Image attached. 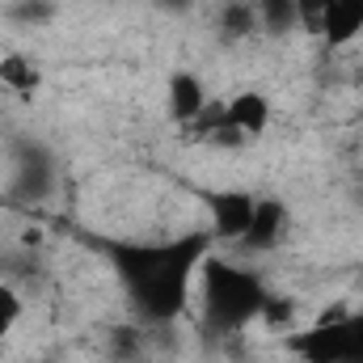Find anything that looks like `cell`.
Segmentation results:
<instances>
[{"label":"cell","instance_id":"cell-15","mask_svg":"<svg viewBox=\"0 0 363 363\" xmlns=\"http://www.w3.org/2000/svg\"><path fill=\"white\" fill-rule=\"evenodd\" d=\"M26 363H68V359H60V355H34V359H26Z\"/></svg>","mask_w":363,"mask_h":363},{"label":"cell","instance_id":"cell-14","mask_svg":"<svg viewBox=\"0 0 363 363\" xmlns=\"http://www.w3.org/2000/svg\"><path fill=\"white\" fill-rule=\"evenodd\" d=\"M157 4H161L165 13H190V4H194V0H157Z\"/></svg>","mask_w":363,"mask_h":363},{"label":"cell","instance_id":"cell-3","mask_svg":"<svg viewBox=\"0 0 363 363\" xmlns=\"http://www.w3.org/2000/svg\"><path fill=\"white\" fill-rule=\"evenodd\" d=\"M283 351L296 363H363V308H325L321 317L283 334Z\"/></svg>","mask_w":363,"mask_h":363},{"label":"cell","instance_id":"cell-12","mask_svg":"<svg viewBox=\"0 0 363 363\" xmlns=\"http://www.w3.org/2000/svg\"><path fill=\"white\" fill-rule=\"evenodd\" d=\"M21 317H26V291L0 279V342L13 338V330L21 325Z\"/></svg>","mask_w":363,"mask_h":363},{"label":"cell","instance_id":"cell-4","mask_svg":"<svg viewBox=\"0 0 363 363\" xmlns=\"http://www.w3.org/2000/svg\"><path fill=\"white\" fill-rule=\"evenodd\" d=\"M254 207H258V194L241 190V186H220V190H207V233L216 237V245H237L254 220Z\"/></svg>","mask_w":363,"mask_h":363},{"label":"cell","instance_id":"cell-6","mask_svg":"<svg viewBox=\"0 0 363 363\" xmlns=\"http://www.w3.org/2000/svg\"><path fill=\"white\" fill-rule=\"evenodd\" d=\"M224 118H228V127L250 144V140H262L267 131H271V123H274V101H271V93H262V89H237V93H228L224 97Z\"/></svg>","mask_w":363,"mask_h":363},{"label":"cell","instance_id":"cell-2","mask_svg":"<svg viewBox=\"0 0 363 363\" xmlns=\"http://www.w3.org/2000/svg\"><path fill=\"white\" fill-rule=\"evenodd\" d=\"M194 291H199L203 325L224 338L245 334L262 317V304L271 296L262 271L237 254H207L199 267V279H194Z\"/></svg>","mask_w":363,"mask_h":363},{"label":"cell","instance_id":"cell-11","mask_svg":"<svg viewBox=\"0 0 363 363\" xmlns=\"http://www.w3.org/2000/svg\"><path fill=\"white\" fill-rule=\"evenodd\" d=\"M262 38H287L296 34V0H254Z\"/></svg>","mask_w":363,"mask_h":363},{"label":"cell","instance_id":"cell-8","mask_svg":"<svg viewBox=\"0 0 363 363\" xmlns=\"http://www.w3.org/2000/svg\"><path fill=\"white\" fill-rule=\"evenodd\" d=\"M363 38V0H325V26H321V47L342 51Z\"/></svg>","mask_w":363,"mask_h":363},{"label":"cell","instance_id":"cell-1","mask_svg":"<svg viewBox=\"0 0 363 363\" xmlns=\"http://www.w3.org/2000/svg\"><path fill=\"white\" fill-rule=\"evenodd\" d=\"M211 245L216 237L203 228V233H186L165 245H114L110 250L123 296L140 313L144 325H169L186 313L199 267L211 254Z\"/></svg>","mask_w":363,"mask_h":363},{"label":"cell","instance_id":"cell-5","mask_svg":"<svg viewBox=\"0 0 363 363\" xmlns=\"http://www.w3.org/2000/svg\"><path fill=\"white\" fill-rule=\"evenodd\" d=\"M287 224H291V211H287V203H283V199H274V194H258L254 220H250L245 237L233 245V254H237V258H245V262H258V258H267V254H274V250L283 245V237H287Z\"/></svg>","mask_w":363,"mask_h":363},{"label":"cell","instance_id":"cell-13","mask_svg":"<svg viewBox=\"0 0 363 363\" xmlns=\"http://www.w3.org/2000/svg\"><path fill=\"white\" fill-rule=\"evenodd\" d=\"M321 26H325V0H296V34L321 43Z\"/></svg>","mask_w":363,"mask_h":363},{"label":"cell","instance_id":"cell-7","mask_svg":"<svg viewBox=\"0 0 363 363\" xmlns=\"http://www.w3.org/2000/svg\"><path fill=\"white\" fill-rule=\"evenodd\" d=\"M211 106V89H207V81L199 77V72H174L169 81H165V110H169V118L178 123L182 131L203 114Z\"/></svg>","mask_w":363,"mask_h":363},{"label":"cell","instance_id":"cell-9","mask_svg":"<svg viewBox=\"0 0 363 363\" xmlns=\"http://www.w3.org/2000/svg\"><path fill=\"white\" fill-rule=\"evenodd\" d=\"M43 85H47V77H43V68H38L34 55H26V51L0 55V89L9 93V97L30 101V97H38Z\"/></svg>","mask_w":363,"mask_h":363},{"label":"cell","instance_id":"cell-10","mask_svg":"<svg viewBox=\"0 0 363 363\" xmlns=\"http://www.w3.org/2000/svg\"><path fill=\"white\" fill-rule=\"evenodd\" d=\"M216 34H220V43H228V47H241V43H250V38H262L254 0H224L220 13H216Z\"/></svg>","mask_w":363,"mask_h":363}]
</instances>
